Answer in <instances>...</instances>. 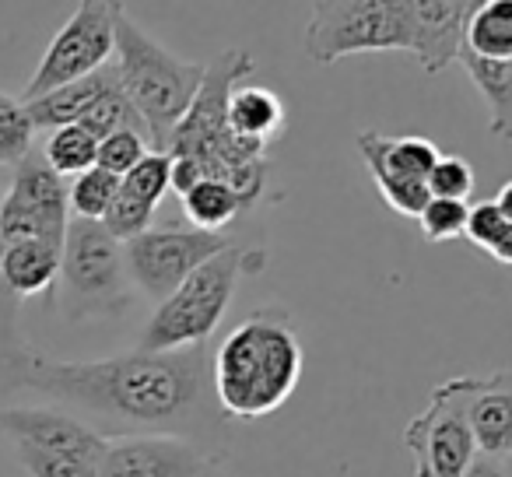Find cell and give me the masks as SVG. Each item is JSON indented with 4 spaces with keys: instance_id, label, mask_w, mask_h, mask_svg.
Instances as JSON below:
<instances>
[{
    "instance_id": "1",
    "label": "cell",
    "mask_w": 512,
    "mask_h": 477,
    "mask_svg": "<svg viewBox=\"0 0 512 477\" xmlns=\"http://www.w3.org/2000/svg\"><path fill=\"white\" fill-rule=\"evenodd\" d=\"M0 379L11 390L50 397L53 407L71 411L106 439L179 435L200 442L228 421L214 400L207 344L183 351L134 348L95 362H60L11 348L0 355Z\"/></svg>"
},
{
    "instance_id": "2",
    "label": "cell",
    "mask_w": 512,
    "mask_h": 477,
    "mask_svg": "<svg viewBox=\"0 0 512 477\" xmlns=\"http://www.w3.org/2000/svg\"><path fill=\"white\" fill-rule=\"evenodd\" d=\"M302 379V344L288 313L260 309L246 316L211 355V386L228 421L274 414Z\"/></svg>"
},
{
    "instance_id": "3",
    "label": "cell",
    "mask_w": 512,
    "mask_h": 477,
    "mask_svg": "<svg viewBox=\"0 0 512 477\" xmlns=\"http://www.w3.org/2000/svg\"><path fill=\"white\" fill-rule=\"evenodd\" d=\"M256 71V60L249 50H225L207 64L204 85L193 99L190 113L179 120V127L169 137V155L197 158L204 165L207 179H221L235 200L253 207L264 197L267 183V148L249 144L232 134L228 127V99L239 88L242 78Z\"/></svg>"
},
{
    "instance_id": "4",
    "label": "cell",
    "mask_w": 512,
    "mask_h": 477,
    "mask_svg": "<svg viewBox=\"0 0 512 477\" xmlns=\"http://www.w3.org/2000/svg\"><path fill=\"white\" fill-rule=\"evenodd\" d=\"M116 81L130 106L141 113L151 134V151L169 148L172 130L179 127L204 85L207 64L179 60L162 43L148 36L127 11L116 18V53H113Z\"/></svg>"
},
{
    "instance_id": "5",
    "label": "cell",
    "mask_w": 512,
    "mask_h": 477,
    "mask_svg": "<svg viewBox=\"0 0 512 477\" xmlns=\"http://www.w3.org/2000/svg\"><path fill=\"white\" fill-rule=\"evenodd\" d=\"M267 267V250L249 246H228L218 257L193 271L148 320L141 334V351H183L207 344L218 330L232 295L246 274H260Z\"/></svg>"
},
{
    "instance_id": "6",
    "label": "cell",
    "mask_w": 512,
    "mask_h": 477,
    "mask_svg": "<svg viewBox=\"0 0 512 477\" xmlns=\"http://www.w3.org/2000/svg\"><path fill=\"white\" fill-rule=\"evenodd\" d=\"M60 285H64L67 320H113L130 306V278L123 243L102 228V221L71 218L60 250Z\"/></svg>"
},
{
    "instance_id": "7",
    "label": "cell",
    "mask_w": 512,
    "mask_h": 477,
    "mask_svg": "<svg viewBox=\"0 0 512 477\" xmlns=\"http://www.w3.org/2000/svg\"><path fill=\"white\" fill-rule=\"evenodd\" d=\"M302 46H306V57L323 67L355 57V53H411V0L313 4Z\"/></svg>"
},
{
    "instance_id": "8",
    "label": "cell",
    "mask_w": 512,
    "mask_h": 477,
    "mask_svg": "<svg viewBox=\"0 0 512 477\" xmlns=\"http://www.w3.org/2000/svg\"><path fill=\"white\" fill-rule=\"evenodd\" d=\"M481 376H453L439 383L425 411L404 428V446L414 456V477H463L477 456L470 404Z\"/></svg>"
},
{
    "instance_id": "9",
    "label": "cell",
    "mask_w": 512,
    "mask_h": 477,
    "mask_svg": "<svg viewBox=\"0 0 512 477\" xmlns=\"http://www.w3.org/2000/svg\"><path fill=\"white\" fill-rule=\"evenodd\" d=\"M120 11L123 4H106V0H85V4H78V11L67 18V25L46 46L36 74L25 85L22 102L43 99V95L57 92L64 85H74V81L113 64L116 18H120Z\"/></svg>"
},
{
    "instance_id": "10",
    "label": "cell",
    "mask_w": 512,
    "mask_h": 477,
    "mask_svg": "<svg viewBox=\"0 0 512 477\" xmlns=\"http://www.w3.org/2000/svg\"><path fill=\"white\" fill-rule=\"evenodd\" d=\"M71 204L64 176L46 165L43 151L32 148L22 165H15L8 190L0 197V239L8 243H50L64 250Z\"/></svg>"
},
{
    "instance_id": "11",
    "label": "cell",
    "mask_w": 512,
    "mask_h": 477,
    "mask_svg": "<svg viewBox=\"0 0 512 477\" xmlns=\"http://www.w3.org/2000/svg\"><path fill=\"white\" fill-rule=\"evenodd\" d=\"M232 239L225 232H176V228H148L144 235L123 246L127 278L141 288L148 299L162 306L193 271L228 250Z\"/></svg>"
},
{
    "instance_id": "12",
    "label": "cell",
    "mask_w": 512,
    "mask_h": 477,
    "mask_svg": "<svg viewBox=\"0 0 512 477\" xmlns=\"http://www.w3.org/2000/svg\"><path fill=\"white\" fill-rule=\"evenodd\" d=\"M358 151L369 165L379 197L397 214L418 218L432 200L428 197V176L439 162V148L428 137H390L379 130H365V134H358Z\"/></svg>"
},
{
    "instance_id": "13",
    "label": "cell",
    "mask_w": 512,
    "mask_h": 477,
    "mask_svg": "<svg viewBox=\"0 0 512 477\" xmlns=\"http://www.w3.org/2000/svg\"><path fill=\"white\" fill-rule=\"evenodd\" d=\"M99 477H228L225 456L179 435L109 439Z\"/></svg>"
},
{
    "instance_id": "14",
    "label": "cell",
    "mask_w": 512,
    "mask_h": 477,
    "mask_svg": "<svg viewBox=\"0 0 512 477\" xmlns=\"http://www.w3.org/2000/svg\"><path fill=\"white\" fill-rule=\"evenodd\" d=\"M0 428L8 432V439L15 446H29L39 449V453L74 456V460H92V463H99L109 446L106 435H99L92 425H85L71 411H60L53 404L4 407L0 411Z\"/></svg>"
},
{
    "instance_id": "15",
    "label": "cell",
    "mask_w": 512,
    "mask_h": 477,
    "mask_svg": "<svg viewBox=\"0 0 512 477\" xmlns=\"http://www.w3.org/2000/svg\"><path fill=\"white\" fill-rule=\"evenodd\" d=\"M477 0H411V53L425 74H442L460 60Z\"/></svg>"
},
{
    "instance_id": "16",
    "label": "cell",
    "mask_w": 512,
    "mask_h": 477,
    "mask_svg": "<svg viewBox=\"0 0 512 477\" xmlns=\"http://www.w3.org/2000/svg\"><path fill=\"white\" fill-rule=\"evenodd\" d=\"M470 428L481 456L505 460L512 456V372L481 376V386L470 404Z\"/></svg>"
},
{
    "instance_id": "17",
    "label": "cell",
    "mask_w": 512,
    "mask_h": 477,
    "mask_svg": "<svg viewBox=\"0 0 512 477\" xmlns=\"http://www.w3.org/2000/svg\"><path fill=\"white\" fill-rule=\"evenodd\" d=\"M113 85H116V67L106 64L102 71L88 74V78L74 81V85H64V88H57V92L43 95V99L25 102V109H29V116H32V127L50 130V134L60 127H71V123H78Z\"/></svg>"
},
{
    "instance_id": "18",
    "label": "cell",
    "mask_w": 512,
    "mask_h": 477,
    "mask_svg": "<svg viewBox=\"0 0 512 477\" xmlns=\"http://www.w3.org/2000/svg\"><path fill=\"white\" fill-rule=\"evenodd\" d=\"M60 278V246L50 243H8L0 253V285L11 299L50 292Z\"/></svg>"
},
{
    "instance_id": "19",
    "label": "cell",
    "mask_w": 512,
    "mask_h": 477,
    "mask_svg": "<svg viewBox=\"0 0 512 477\" xmlns=\"http://www.w3.org/2000/svg\"><path fill=\"white\" fill-rule=\"evenodd\" d=\"M285 102L271 92V88H235L228 99V127L235 137L260 148H271L281 134H285Z\"/></svg>"
},
{
    "instance_id": "20",
    "label": "cell",
    "mask_w": 512,
    "mask_h": 477,
    "mask_svg": "<svg viewBox=\"0 0 512 477\" xmlns=\"http://www.w3.org/2000/svg\"><path fill=\"white\" fill-rule=\"evenodd\" d=\"M456 64L470 74L477 92L488 102V130L502 141H512V64H491L467 50H460Z\"/></svg>"
},
{
    "instance_id": "21",
    "label": "cell",
    "mask_w": 512,
    "mask_h": 477,
    "mask_svg": "<svg viewBox=\"0 0 512 477\" xmlns=\"http://www.w3.org/2000/svg\"><path fill=\"white\" fill-rule=\"evenodd\" d=\"M463 50L491 64H512V0H477Z\"/></svg>"
},
{
    "instance_id": "22",
    "label": "cell",
    "mask_w": 512,
    "mask_h": 477,
    "mask_svg": "<svg viewBox=\"0 0 512 477\" xmlns=\"http://www.w3.org/2000/svg\"><path fill=\"white\" fill-rule=\"evenodd\" d=\"M183 211L197 232H225L228 221L242 211V204L221 179H204L183 197Z\"/></svg>"
},
{
    "instance_id": "23",
    "label": "cell",
    "mask_w": 512,
    "mask_h": 477,
    "mask_svg": "<svg viewBox=\"0 0 512 477\" xmlns=\"http://www.w3.org/2000/svg\"><path fill=\"white\" fill-rule=\"evenodd\" d=\"M43 158L57 176H81V172L95 169V158H99V141L88 134L85 127L71 123V127H60L46 137Z\"/></svg>"
},
{
    "instance_id": "24",
    "label": "cell",
    "mask_w": 512,
    "mask_h": 477,
    "mask_svg": "<svg viewBox=\"0 0 512 477\" xmlns=\"http://www.w3.org/2000/svg\"><path fill=\"white\" fill-rule=\"evenodd\" d=\"M78 127H85L88 134L95 137V141H106V137L123 134V130H134V134H141L144 141L151 144L148 127H144L141 113H137V109L130 106V99H127V95H123L120 81H116V85L109 88V92L102 95V99L95 102V106L88 109L85 116H81V120H78Z\"/></svg>"
},
{
    "instance_id": "25",
    "label": "cell",
    "mask_w": 512,
    "mask_h": 477,
    "mask_svg": "<svg viewBox=\"0 0 512 477\" xmlns=\"http://www.w3.org/2000/svg\"><path fill=\"white\" fill-rule=\"evenodd\" d=\"M116 197H120V176L99 169V165L74 176L67 186V204H71L74 218L81 221H102Z\"/></svg>"
},
{
    "instance_id": "26",
    "label": "cell",
    "mask_w": 512,
    "mask_h": 477,
    "mask_svg": "<svg viewBox=\"0 0 512 477\" xmlns=\"http://www.w3.org/2000/svg\"><path fill=\"white\" fill-rule=\"evenodd\" d=\"M32 141H36V127L25 109L22 99L0 92V165H22L32 155Z\"/></svg>"
},
{
    "instance_id": "27",
    "label": "cell",
    "mask_w": 512,
    "mask_h": 477,
    "mask_svg": "<svg viewBox=\"0 0 512 477\" xmlns=\"http://www.w3.org/2000/svg\"><path fill=\"white\" fill-rule=\"evenodd\" d=\"M120 190L144 200V204L158 207L165 190H172V155L169 151H148V155L120 179Z\"/></svg>"
},
{
    "instance_id": "28",
    "label": "cell",
    "mask_w": 512,
    "mask_h": 477,
    "mask_svg": "<svg viewBox=\"0 0 512 477\" xmlns=\"http://www.w3.org/2000/svg\"><path fill=\"white\" fill-rule=\"evenodd\" d=\"M474 165L460 155H439L432 176H428V197L435 200H460L467 204V197L474 193Z\"/></svg>"
},
{
    "instance_id": "29",
    "label": "cell",
    "mask_w": 512,
    "mask_h": 477,
    "mask_svg": "<svg viewBox=\"0 0 512 477\" xmlns=\"http://www.w3.org/2000/svg\"><path fill=\"white\" fill-rule=\"evenodd\" d=\"M467 214L470 207L460 200H428L425 211L418 214V228L428 243H449L467 232Z\"/></svg>"
},
{
    "instance_id": "30",
    "label": "cell",
    "mask_w": 512,
    "mask_h": 477,
    "mask_svg": "<svg viewBox=\"0 0 512 477\" xmlns=\"http://www.w3.org/2000/svg\"><path fill=\"white\" fill-rule=\"evenodd\" d=\"M151 218H155V207L120 190V197L113 200V207H109L106 218H102V228H106V232L113 235L116 243L127 246L130 239H137V235L148 232Z\"/></svg>"
},
{
    "instance_id": "31",
    "label": "cell",
    "mask_w": 512,
    "mask_h": 477,
    "mask_svg": "<svg viewBox=\"0 0 512 477\" xmlns=\"http://www.w3.org/2000/svg\"><path fill=\"white\" fill-rule=\"evenodd\" d=\"M148 151H151V144L144 141L141 134L123 130V134H113V137H106V141H99V158H95V165L123 179Z\"/></svg>"
},
{
    "instance_id": "32",
    "label": "cell",
    "mask_w": 512,
    "mask_h": 477,
    "mask_svg": "<svg viewBox=\"0 0 512 477\" xmlns=\"http://www.w3.org/2000/svg\"><path fill=\"white\" fill-rule=\"evenodd\" d=\"M18 463L29 470L32 477H99V463L92 460H74V456H53V453H39L29 446H15Z\"/></svg>"
},
{
    "instance_id": "33",
    "label": "cell",
    "mask_w": 512,
    "mask_h": 477,
    "mask_svg": "<svg viewBox=\"0 0 512 477\" xmlns=\"http://www.w3.org/2000/svg\"><path fill=\"white\" fill-rule=\"evenodd\" d=\"M509 225V221L502 218V211L495 207V200H484V204H474L467 214V239L474 246H481V250H491V243H495L498 235H502V228Z\"/></svg>"
},
{
    "instance_id": "34",
    "label": "cell",
    "mask_w": 512,
    "mask_h": 477,
    "mask_svg": "<svg viewBox=\"0 0 512 477\" xmlns=\"http://www.w3.org/2000/svg\"><path fill=\"white\" fill-rule=\"evenodd\" d=\"M207 179L204 165L197 162V158H186V155H172V190L179 193V197H186V193L193 190V186H200Z\"/></svg>"
},
{
    "instance_id": "35",
    "label": "cell",
    "mask_w": 512,
    "mask_h": 477,
    "mask_svg": "<svg viewBox=\"0 0 512 477\" xmlns=\"http://www.w3.org/2000/svg\"><path fill=\"white\" fill-rule=\"evenodd\" d=\"M463 477H509V474H505V460L477 453L474 460H470V467L463 470Z\"/></svg>"
},
{
    "instance_id": "36",
    "label": "cell",
    "mask_w": 512,
    "mask_h": 477,
    "mask_svg": "<svg viewBox=\"0 0 512 477\" xmlns=\"http://www.w3.org/2000/svg\"><path fill=\"white\" fill-rule=\"evenodd\" d=\"M491 257L498 260V264H509L512 267V225L502 228V235H498L495 243H491Z\"/></svg>"
},
{
    "instance_id": "37",
    "label": "cell",
    "mask_w": 512,
    "mask_h": 477,
    "mask_svg": "<svg viewBox=\"0 0 512 477\" xmlns=\"http://www.w3.org/2000/svg\"><path fill=\"white\" fill-rule=\"evenodd\" d=\"M495 207H498V211H502V218H505V221H509V225H512V179H509V183L502 186V190H498V197H495Z\"/></svg>"
},
{
    "instance_id": "38",
    "label": "cell",
    "mask_w": 512,
    "mask_h": 477,
    "mask_svg": "<svg viewBox=\"0 0 512 477\" xmlns=\"http://www.w3.org/2000/svg\"><path fill=\"white\" fill-rule=\"evenodd\" d=\"M0 253H4V239H0ZM11 306H15V299L8 295V288L0 285V316L8 320V327H11Z\"/></svg>"
},
{
    "instance_id": "39",
    "label": "cell",
    "mask_w": 512,
    "mask_h": 477,
    "mask_svg": "<svg viewBox=\"0 0 512 477\" xmlns=\"http://www.w3.org/2000/svg\"><path fill=\"white\" fill-rule=\"evenodd\" d=\"M505 474L512 477V456H505Z\"/></svg>"
}]
</instances>
